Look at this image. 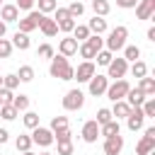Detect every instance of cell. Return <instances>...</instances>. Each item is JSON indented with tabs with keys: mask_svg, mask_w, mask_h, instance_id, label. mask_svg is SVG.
<instances>
[{
	"mask_svg": "<svg viewBox=\"0 0 155 155\" xmlns=\"http://www.w3.org/2000/svg\"><path fill=\"white\" fill-rule=\"evenodd\" d=\"M29 136H31V143H34V145H39V148H44V150H46V148H51V145L56 143V140H53V131H51L48 126H41V124H39L36 128H31V133H29Z\"/></svg>",
	"mask_w": 155,
	"mask_h": 155,
	"instance_id": "5",
	"label": "cell"
},
{
	"mask_svg": "<svg viewBox=\"0 0 155 155\" xmlns=\"http://www.w3.org/2000/svg\"><path fill=\"white\" fill-rule=\"evenodd\" d=\"M107 85H109V78L102 75V73H94V75L87 80V92H90V97H104Z\"/></svg>",
	"mask_w": 155,
	"mask_h": 155,
	"instance_id": "8",
	"label": "cell"
},
{
	"mask_svg": "<svg viewBox=\"0 0 155 155\" xmlns=\"http://www.w3.org/2000/svg\"><path fill=\"white\" fill-rule=\"evenodd\" d=\"M61 104H63L65 111H80V109L85 107V92H82L80 87H73V90H68V92L63 94Z\"/></svg>",
	"mask_w": 155,
	"mask_h": 155,
	"instance_id": "3",
	"label": "cell"
},
{
	"mask_svg": "<svg viewBox=\"0 0 155 155\" xmlns=\"http://www.w3.org/2000/svg\"><path fill=\"white\" fill-rule=\"evenodd\" d=\"M34 5H39V12H41V15H51V12L58 7V0H36Z\"/></svg>",
	"mask_w": 155,
	"mask_h": 155,
	"instance_id": "33",
	"label": "cell"
},
{
	"mask_svg": "<svg viewBox=\"0 0 155 155\" xmlns=\"http://www.w3.org/2000/svg\"><path fill=\"white\" fill-rule=\"evenodd\" d=\"M65 126H68V116H53L48 128L51 131H58V128H65Z\"/></svg>",
	"mask_w": 155,
	"mask_h": 155,
	"instance_id": "45",
	"label": "cell"
},
{
	"mask_svg": "<svg viewBox=\"0 0 155 155\" xmlns=\"http://www.w3.org/2000/svg\"><path fill=\"white\" fill-rule=\"evenodd\" d=\"M126 73H128V61L124 56L109 61V65H107V78L109 80H121V78H126Z\"/></svg>",
	"mask_w": 155,
	"mask_h": 155,
	"instance_id": "7",
	"label": "cell"
},
{
	"mask_svg": "<svg viewBox=\"0 0 155 155\" xmlns=\"http://www.w3.org/2000/svg\"><path fill=\"white\" fill-rule=\"evenodd\" d=\"M145 36H148V41H155V27H150V29H148V34H145Z\"/></svg>",
	"mask_w": 155,
	"mask_h": 155,
	"instance_id": "51",
	"label": "cell"
},
{
	"mask_svg": "<svg viewBox=\"0 0 155 155\" xmlns=\"http://www.w3.org/2000/svg\"><path fill=\"white\" fill-rule=\"evenodd\" d=\"M0 87H2V75H0Z\"/></svg>",
	"mask_w": 155,
	"mask_h": 155,
	"instance_id": "55",
	"label": "cell"
},
{
	"mask_svg": "<svg viewBox=\"0 0 155 155\" xmlns=\"http://www.w3.org/2000/svg\"><path fill=\"white\" fill-rule=\"evenodd\" d=\"M12 51H15L12 41L2 36V39H0V58H10V56H12Z\"/></svg>",
	"mask_w": 155,
	"mask_h": 155,
	"instance_id": "42",
	"label": "cell"
},
{
	"mask_svg": "<svg viewBox=\"0 0 155 155\" xmlns=\"http://www.w3.org/2000/svg\"><path fill=\"white\" fill-rule=\"evenodd\" d=\"M124 99H126V104H128V107H140V104L145 102V94H143L138 87H131V90L126 92V97H124Z\"/></svg>",
	"mask_w": 155,
	"mask_h": 155,
	"instance_id": "20",
	"label": "cell"
},
{
	"mask_svg": "<svg viewBox=\"0 0 155 155\" xmlns=\"http://www.w3.org/2000/svg\"><path fill=\"white\" fill-rule=\"evenodd\" d=\"M90 7H92V12H94V15H99V17H107V15L111 12L109 0H92V2H90Z\"/></svg>",
	"mask_w": 155,
	"mask_h": 155,
	"instance_id": "24",
	"label": "cell"
},
{
	"mask_svg": "<svg viewBox=\"0 0 155 155\" xmlns=\"http://www.w3.org/2000/svg\"><path fill=\"white\" fill-rule=\"evenodd\" d=\"M78 53H80V58H85V61H94V53H97V51H94L87 41H80V44H78Z\"/></svg>",
	"mask_w": 155,
	"mask_h": 155,
	"instance_id": "30",
	"label": "cell"
},
{
	"mask_svg": "<svg viewBox=\"0 0 155 155\" xmlns=\"http://www.w3.org/2000/svg\"><path fill=\"white\" fill-rule=\"evenodd\" d=\"M17 78H19V82H31L34 80V68L31 65H19Z\"/></svg>",
	"mask_w": 155,
	"mask_h": 155,
	"instance_id": "35",
	"label": "cell"
},
{
	"mask_svg": "<svg viewBox=\"0 0 155 155\" xmlns=\"http://www.w3.org/2000/svg\"><path fill=\"white\" fill-rule=\"evenodd\" d=\"M131 90V85H128V80L126 78H121V80H111L109 85H107V92H104V97L109 99V102H119V99H124L126 97V92Z\"/></svg>",
	"mask_w": 155,
	"mask_h": 155,
	"instance_id": "4",
	"label": "cell"
},
{
	"mask_svg": "<svg viewBox=\"0 0 155 155\" xmlns=\"http://www.w3.org/2000/svg\"><path fill=\"white\" fill-rule=\"evenodd\" d=\"M75 17H68V19H63V22H58V31H63V34H70L73 29H75Z\"/></svg>",
	"mask_w": 155,
	"mask_h": 155,
	"instance_id": "43",
	"label": "cell"
},
{
	"mask_svg": "<svg viewBox=\"0 0 155 155\" xmlns=\"http://www.w3.org/2000/svg\"><path fill=\"white\" fill-rule=\"evenodd\" d=\"M140 109H143L145 119H153L155 116V97H145V102L140 104Z\"/></svg>",
	"mask_w": 155,
	"mask_h": 155,
	"instance_id": "39",
	"label": "cell"
},
{
	"mask_svg": "<svg viewBox=\"0 0 155 155\" xmlns=\"http://www.w3.org/2000/svg\"><path fill=\"white\" fill-rule=\"evenodd\" d=\"M102 150H104V155H121V150H124V136H121V133H116V136L104 138Z\"/></svg>",
	"mask_w": 155,
	"mask_h": 155,
	"instance_id": "12",
	"label": "cell"
},
{
	"mask_svg": "<svg viewBox=\"0 0 155 155\" xmlns=\"http://www.w3.org/2000/svg\"><path fill=\"white\" fill-rule=\"evenodd\" d=\"M19 116V111L12 107V104H0V119H5V121H15Z\"/></svg>",
	"mask_w": 155,
	"mask_h": 155,
	"instance_id": "31",
	"label": "cell"
},
{
	"mask_svg": "<svg viewBox=\"0 0 155 155\" xmlns=\"http://www.w3.org/2000/svg\"><path fill=\"white\" fill-rule=\"evenodd\" d=\"M136 2H138V0H116V7H121V10H131V7H136Z\"/></svg>",
	"mask_w": 155,
	"mask_h": 155,
	"instance_id": "49",
	"label": "cell"
},
{
	"mask_svg": "<svg viewBox=\"0 0 155 155\" xmlns=\"http://www.w3.org/2000/svg\"><path fill=\"white\" fill-rule=\"evenodd\" d=\"M41 17H44V15H41L39 10H29L24 17H19V19H17V24H19V29H17V31L31 34L34 29H39V22H41Z\"/></svg>",
	"mask_w": 155,
	"mask_h": 155,
	"instance_id": "6",
	"label": "cell"
},
{
	"mask_svg": "<svg viewBox=\"0 0 155 155\" xmlns=\"http://www.w3.org/2000/svg\"><path fill=\"white\" fill-rule=\"evenodd\" d=\"M2 2H5V0H0V5H2Z\"/></svg>",
	"mask_w": 155,
	"mask_h": 155,
	"instance_id": "56",
	"label": "cell"
},
{
	"mask_svg": "<svg viewBox=\"0 0 155 155\" xmlns=\"http://www.w3.org/2000/svg\"><path fill=\"white\" fill-rule=\"evenodd\" d=\"M114 107H111V116L116 119V121H121V119H126L128 116V111H131V107L126 104V99H119V102H111Z\"/></svg>",
	"mask_w": 155,
	"mask_h": 155,
	"instance_id": "21",
	"label": "cell"
},
{
	"mask_svg": "<svg viewBox=\"0 0 155 155\" xmlns=\"http://www.w3.org/2000/svg\"><path fill=\"white\" fill-rule=\"evenodd\" d=\"M39 31H41L44 36H48V39H51V36H56V34H58V24L53 22V17L44 15V17H41V22H39Z\"/></svg>",
	"mask_w": 155,
	"mask_h": 155,
	"instance_id": "17",
	"label": "cell"
},
{
	"mask_svg": "<svg viewBox=\"0 0 155 155\" xmlns=\"http://www.w3.org/2000/svg\"><path fill=\"white\" fill-rule=\"evenodd\" d=\"M12 99H15V92L7 87H0V104H12Z\"/></svg>",
	"mask_w": 155,
	"mask_h": 155,
	"instance_id": "46",
	"label": "cell"
},
{
	"mask_svg": "<svg viewBox=\"0 0 155 155\" xmlns=\"http://www.w3.org/2000/svg\"><path fill=\"white\" fill-rule=\"evenodd\" d=\"M58 155H73V140L58 143Z\"/></svg>",
	"mask_w": 155,
	"mask_h": 155,
	"instance_id": "47",
	"label": "cell"
},
{
	"mask_svg": "<svg viewBox=\"0 0 155 155\" xmlns=\"http://www.w3.org/2000/svg\"><path fill=\"white\" fill-rule=\"evenodd\" d=\"M111 119H114V116H111V109H107V107L97 109V119H94V121H97L99 126H102V124H107V121H111Z\"/></svg>",
	"mask_w": 155,
	"mask_h": 155,
	"instance_id": "44",
	"label": "cell"
},
{
	"mask_svg": "<svg viewBox=\"0 0 155 155\" xmlns=\"http://www.w3.org/2000/svg\"><path fill=\"white\" fill-rule=\"evenodd\" d=\"M136 17H138L140 22L153 19V17H155V0H138V2H136Z\"/></svg>",
	"mask_w": 155,
	"mask_h": 155,
	"instance_id": "14",
	"label": "cell"
},
{
	"mask_svg": "<svg viewBox=\"0 0 155 155\" xmlns=\"http://www.w3.org/2000/svg\"><path fill=\"white\" fill-rule=\"evenodd\" d=\"M0 19H2L5 24L17 22V19H19V10H17V5H15V2H2V5H0Z\"/></svg>",
	"mask_w": 155,
	"mask_h": 155,
	"instance_id": "15",
	"label": "cell"
},
{
	"mask_svg": "<svg viewBox=\"0 0 155 155\" xmlns=\"http://www.w3.org/2000/svg\"><path fill=\"white\" fill-rule=\"evenodd\" d=\"M87 29H90V34H104V31H107V19L99 17V15H94V17L87 22Z\"/></svg>",
	"mask_w": 155,
	"mask_h": 155,
	"instance_id": "22",
	"label": "cell"
},
{
	"mask_svg": "<svg viewBox=\"0 0 155 155\" xmlns=\"http://www.w3.org/2000/svg\"><path fill=\"white\" fill-rule=\"evenodd\" d=\"M10 41H12V46L19 48V51H29V46H31V39H29V34H24V31H15Z\"/></svg>",
	"mask_w": 155,
	"mask_h": 155,
	"instance_id": "18",
	"label": "cell"
},
{
	"mask_svg": "<svg viewBox=\"0 0 155 155\" xmlns=\"http://www.w3.org/2000/svg\"><path fill=\"white\" fill-rule=\"evenodd\" d=\"M31 136L29 133H19L17 138H15V148H17V153H24V150H31Z\"/></svg>",
	"mask_w": 155,
	"mask_h": 155,
	"instance_id": "25",
	"label": "cell"
},
{
	"mask_svg": "<svg viewBox=\"0 0 155 155\" xmlns=\"http://www.w3.org/2000/svg\"><path fill=\"white\" fill-rule=\"evenodd\" d=\"M111 58H114V53H111V51H107V48H102V51H97V53H94V61H97L94 65H104V68H107Z\"/></svg>",
	"mask_w": 155,
	"mask_h": 155,
	"instance_id": "34",
	"label": "cell"
},
{
	"mask_svg": "<svg viewBox=\"0 0 155 155\" xmlns=\"http://www.w3.org/2000/svg\"><path fill=\"white\" fill-rule=\"evenodd\" d=\"M128 70H131V75L133 78H143V75H148V65H145V61H133V63H128Z\"/></svg>",
	"mask_w": 155,
	"mask_h": 155,
	"instance_id": "27",
	"label": "cell"
},
{
	"mask_svg": "<svg viewBox=\"0 0 155 155\" xmlns=\"http://www.w3.org/2000/svg\"><path fill=\"white\" fill-rule=\"evenodd\" d=\"M145 97H155V78H148V75H143V78H138V85H136Z\"/></svg>",
	"mask_w": 155,
	"mask_h": 155,
	"instance_id": "19",
	"label": "cell"
},
{
	"mask_svg": "<svg viewBox=\"0 0 155 155\" xmlns=\"http://www.w3.org/2000/svg\"><path fill=\"white\" fill-rule=\"evenodd\" d=\"M22 121H24V126L31 131V128H36L41 121H39V114L36 111H31V109H27V111H22Z\"/></svg>",
	"mask_w": 155,
	"mask_h": 155,
	"instance_id": "29",
	"label": "cell"
},
{
	"mask_svg": "<svg viewBox=\"0 0 155 155\" xmlns=\"http://www.w3.org/2000/svg\"><path fill=\"white\" fill-rule=\"evenodd\" d=\"M53 140H56V143H63V140H73L70 126H65V128H58V131H53Z\"/></svg>",
	"mask_w": 155,
	"mask_h": 155,
	"instance_id": "41",
	"label": "cell"
},
{
	"mask_svg": "<svg viewBox=\"0 0 155 155\" xmlns=\"http://www.w3.org/2000/svg\"><path fill=\"white\" fill-rule=\"evenodd\" d=\"M58 53H61V56H65V58L75 56V53H78V41H75L70 34H65V36L58 41Z\"/></svg>",
	"mask_w": 155,
	"mask_h": 155,
	"instance_id": "16",
	"label": "cell"
},
{
	"mask_svg": "<svg viewBox=\"0 0 155 155\" xmlns=\"http://www.w3.org/2000/svg\"><path fill=\"white\" fill-rule=\"evenodd\" d=\"M126 41H128V29H126L124 24H119V27L109 29V34H107V39H104V48L111 51V53H119V51L126 46Z\"/></svg>",
	"mask_w": 155,
	"mask_h": 155,
	"instance_id": "2",
	"label": "cell"
},
{
	"mask_svg": "<svg viewBox=\"0 0 155 155\" xmlns=\"http://www.w3.org/2000/svg\"><path fill=\"white\" fill-rule=\"evenodd\" d=\"M10 140V133H7V128H0V145H5Z\"/></svg>",
	"mask_w": 155,
	"mask_h": 155,
	"instance_id": "50",
	"label": "cell"
},
{
	"mask_svg": "<svg viewBox=\"0 0 155 155\" xmlns=\"http://www.w3.org/2000/svg\"><path fill=\"white\" fill-rule=\"evenodd\" d=\"M29 104H31L29 94H22V92H19V94H15V99H12V107H15L19 114H22V111H27V109H29Z\"/></svg>",
	"mask_w": 155,
	"mask_h": 155,
	"instance_id": "28",
	"label": "cell"
},
{
	"mask_svg": "<svg viewBox=\"0 0 155 155\" xmlns=\"http://www.w3.org/2000/svg\"><path fill=\"white\" fill-rule=\"evenodd\" d=\"M53 53H56V48H53L51 44H41V46L36 48V56H39V58H44V61H51V58H53Z\"/></svg>",
	"mask_w": 155,
	"mask_h": 155,
	"instance_id": "38",
	"label": "cell"
},
{
	"mask_svg": "<svg viewBox=\"0 0 155 155\" xmlns=\"http://www.w3.org/2000/svg\"><path fill=\"white\" fill-rule=\"evenodd\" d=\"M145 126V114H143V109L140 107H131V111H128V116H126V128L128 131H140Z\"/></svg>",
	"mask_w": 155,
	"mask_h": 155,
	"instance_id": "11",
	"label": "cell"
},
{
	"mask_svg": "<svg viewBox=\"0 0 155 155\" xmlns=\"http://www.w3.org/2000/svg\"><path fill=\"white\" fill-rule=\"evenodd\" d=\"M121 51H124V58H126L128 63H133V61L140 58V46H136V44H126Z\"/></svg>",
	"mask_w": 155,
	"mask_h": 155,
	"instance_id": "26",
	"label": "cell"
},
{
	"mask_svg": "<svg viewBox=\"0 0 155 155\" xmlns=\"http://www.w3.org/2000/svg\"><path fill=\"white\" fill-rule=\"evenodd\" d=\"M80 138H82L85 143H97V138H99V124H97L94 119L85 121V124H82V131H80Z\"/></svg>",
	"mask_w": 155,
	"mask_h": 155,
	"instance_id": "13",
	"label": "cell"
},
{
	"mask_svg": "<svg viewBox=\"0 0 155 155\" xmlns=\"http://www.w3.org/2000/svg\"><path fill=\"white\" fill-rule=\"evenodd\" d=\"M153 150H155V126H148L140 140L136 143V155H148Z\"/></svg>",
	"mask_w": 155,
	"mask_h": 155,
	"instance_id": "9",
	"label": "cell"
},
{
	"mask_svg": "<svg viewBox=\"0 0 155 155\" xmlns=\"http://www.w3.org/2000/svg\"><path fill=\"white\" fill-rule=\"evenodd\" d=\"M116 133H121V124H119L116 119H111V121H107V124L99 126V136H104V138L116 136Z\"/></svg>",
	"mask_w": 155,
	"mask_h": 155,
	"instance_id": "23",
	"label": "cell"
},
{
	"mask_svg": "<svg viewBox=\"0 0 155 155\" xmlns=\"http://www.w3.org/2000/svg\"><path fill=\"white\" fill-rule=\"evenodd\" d=\"M97 73V65H94V61H82L75 70H73V80H78V82H85L87 85V80L92 78Z\"/></svg>",
	"mask_w": 155,
	"mask_h": 155,
	"instance_id": "10",
	"label": "cell"
},
{
	"mask_svg": "<svg viewBox=\"0 0 155 155\" xmlns=\"http://www.w3.org/2000/svg\"><path fill=\"white\" fill-rule=\"evenodd\" d=\"M68 12H70V17H82L85 15V2H80V0H73L70 5H68Z\"/></svg>",
	"mask_w": 155,
	"mask_h": 155,
	"instance_id": "37",
	"label": "cell"
},
{
	"mask_svg": "<svg viewBox=\"0 0 155 155\" xmlns=\"http://www.w3.org/2000/svg\"><path fill=\"white\" fill-rule=\"evenodd\" d=\"M70 36L80 44V41H85L87 36H90V29H87V24H75V29L70 31Z\"/></svg>",
	"mask_w": 155,
	"mask_h": 155,
	"instance_id": "32",
	"label": "cell"
},
{
	"mask_svg": "<svg viewBox=\"0 0 155 155\" xmlns=\"http://www.w3.org/2000/svg\"><path fill=\"white\" fill-rule=\"evenodd\" d=\"M85 41H87L94 51H102V48H104V36H102V34H90Z\"/></svg>",
	"mask_w": 155,
	"mask_h": 155,
	"instance_id": "40",
	"label": "cell"
},
{
	"mask_svg": "<svg viewBox=\"0 0 155 155\" xmlns=\"http://www.w3.org/2000/svg\"><path fill=\"white\" fill-rule=\"evenodd\" d=\"M39 155H53V153H48V150H44V153H39Z\"/></svg>",
	"mask_w": 155,
	"mask_h": 155,
	"instance_id": "54",
	"label": "cell"
},
{
	"mask_svg": "<svg viewBox=\"0 0 155 155\" xmlns=\"http://www.w3.org/2000/svg\"><path fill=\"white\" fill-rule=\"evenodd\" d=\"M5 34H7V24H5V22H2V19H0V39H2V36H5Z\"/></svg>",
	"mask_w": 155,
	"mask_h": 155,
	"instance_id": "52",
	"label": "cell"
},
{
	"mask_svg": "<svg viewBox=\"0 0 155 155\" xmlns=\"http://www.w3.org/2000/svg\"><path fill=\"white\" fill-rule=\"evenodd\" d=\"M2 87H7V90H17L19 87V78H17V73H7V75H2Z\"/></svg>",
	"mask_w": 155,
	"mask_h": 155,
	"instance_id": "36",
	"label": "cell"
},
{
	"mask_svg": "<svg viewBox=\"0 0 155 155\" xmlns=\"http://www.w3.org/2000/svg\"><path fill=\"white\" fill-rule=\"evenodd\" d=\"M19 155H36V153H31V150H24V153H19Z\"/></svg>",
	"mask_w": 155,
	"mask_h": 155,
	"instance_id": "53",
	"label": "cell"
},
{
	"mask_svg": "<svg viewBox=\"0 0 155 155\" xmlns=\"http://www.w3.org/2000/svg\"><path fill=\"white\" fill-rule=\"evenodd\" d=\"M34 2H36V0H15V5H17V10H24V12H29V10H34Z\"/></svg>",
	"mask_w": 155,
	"mask_h": 155,
	"instance_id": "48",
	"label": "cell"
},
{
	"mask_svg": "<svg viewBox=\"0 0 155 155\" xmlns=\"http://www.w3.org/2000/svg\"><path fill=\"white\" fill-rule=\"evenodd\" d=\"M73 70L75 68L70 65V61L61 53H53V58L48 61V75L56 80H73Z\"/></svg>",
	"mask_w": 155,
	"mask_h": 155,
	"instance_id": "1",
	"label": "cell"
}]
</instances>
